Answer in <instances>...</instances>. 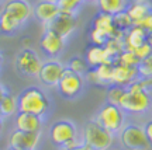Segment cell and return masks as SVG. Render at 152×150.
Segmentation results:
<instances>
[{
	"label": "cell",
	"mask_w": 152,
	"mask_h": 150,
	"mask_svg": "<svg viewBox=\"0 0 152 150\" xmlns=\"http://www.w3.org/2000/svg\"><path fill=\"white\" fill-rule=\"evenodd\" d=\"M118 105L127 115H144L152 111V97L142 88L140 79H137L125 87V93Z\"/></svg>",
	"instance_id": "obj_1"
},
{
	"label": "cell",
	"mask_w": 152,
	"mask_h": 150,
	"mask_svg": "<svg viewBox=\"0 0 152 150\" xmlns=\"http://www.w3.org/2000/svg\"><path fill=\"white\" fill-rule=\"evenodd\" d=\"M18 112L34 114L45 118L51 109V100L48 94L38 86H30L17 96Z\"/></svg>",
	"instance_id": "obj_2"
},
{
	"label": "cell",
	"mask_w": 152,
	"mask_h": 150,
	"mask_svg": "<svg viewBox=\"0 0 152 150\" xmlns=\"http://www.w3.org/2000/svg\"><path fill=\"white\" fill-rule=\"evenodd\" d=\"M49 140L58 149H72L79 145H83L80 132L76 123L71 119H58L55 121L48 130Z\"/></svg>",
	"instance_id": "obj_3"
},
{
	"label": "cell",
	"mask_w": 152,
	"mask_h": 150,
	"mask_svg": "<svg viewBox=\"0 0 152 150\" xmlns=\"http://www.w3.org/2000/svg\"><path fill=\"white\" fill-rule=\"evenodd\" d=\"M80 138L83 145L90 150H109L114 143L115 135L103 128L97 121L89 119L82 128Z\"/></svg>",
	"instance_id": "obj_4"
},
{
	"label": "cell",
	"mask_w": 152,
	"mask_h": 150,
	"mask_svg": "<svg viewBox=\"0 0 152 150\" xmlns=\"http://www.w3.org/2000/svg\"><path fill=\"white\" fill-rule=\"evenodd\" d=\"M93 119L97 121L103 128L110 130L111 133L117 135L127 123V114L120 105L106 101L97 109V112H96Z\"/></svg>",
	"instance_id": "obj_5"
},
{
	"label": "cell",
	"mask_w": 152,
	"mask_h": 150,
	"mask_svg": "<svg viewBox=\"0 0 152 150\" xmlns=\"http://www.w3.org/2000/svg\"><path fill=\"white\" fill-rule=\"evenodd\" d=\"M118 142L125 150H151L152 145L148 140L144 126L140 123H125L118 133Z\"/></svg>",
	"instance_id": "obj_6"
},
{
	"label": "cell",
	"mask_w": 152,
	"mask_h": 150,
	"mask_svg": "<svg viewBox=\"0 0 152 150\" xmlns=\"http://www.w3.org/2000/svg\"><path fill=\"white\" fill-rule=\"evenodd\" d=\"M42 58L30 46L21 48L14 56V67L17 73L24 77H37L42 64Z\"/></svg>",
	"instance_id": "obj_7"
},
{
	"label": "cell",
	"mask_w": 152,
	"mask_h": 150,
	"mask_svg": "<svg viewBox=\"0 0 152 150\" xmlns=\"http://www.w3.org/2000/svg\"><path fill=\"white\" fill-rule=\"evenodd\" d=\"M65 70L66 64L64 62H61L58 58H47V59L42 60L37 79L41 86L54 88V87L58 86V83H59Z\"/></svg>",
	"instance_id": "obj_8"
},
{
	"label": "cell",
	"mask_w": 152,
	"mask_h": 150,
	"mask_svg": "<svg viewBox=\"0 0 152 150\" xmlns=\"http://www.w3.org/2000/svg\"><path fill=\"white\" fill-rule=\"evenodd\" d=\"M85 84H86L85 76L75 73L66 67L56 86V90L61 94V97H64L65 100H75L83 93Z\"/></svg>",
	"instance_id": "obj_9"
},
{
	"label": "cell",
	"mask_w": 152,
	"mask_h": 150,
	"mask_svg": "<svg viewBox=\"0 0 152 150\" xmlns=\"http://www.w3.org/2000/svg\"><path fill=\"white\" fill-rule=\"evenodd\" d=\"M38 46L47 58H58L64 54L66 48V39L58 35L56 32L44 28L38 41Z\"/></svg>",
	"instance_id": "obj_10"
},
{
	"label": "cell",
	"mask_w": 152,
	"mask_h": 150,
	"mask_svg": "<svg viewBox=\"0 0 152 150\" xmlns=\"http://www.w3.org/2000/svg\"><path fill=\"white\" fill-rule=\"evenodd\" d=\"M77 25H79L77 14L61 11L59 14L55 17L48 25H45L44 28H48L51 31L56 32V34L61 35L62 38L68 39V38H71L72 35L75 34V31L77 30Z\"/></svg>",
	"instance_id": "obj_11"
},
{
	"label": "cell",
	"mask_w": 152,
	"mask_h": 150,
	"mask_svg": "<svg viewBox=\"0 0 152 150\" xmlns=\"http://www.w3.org/2000/svg\"><path fill=\"white\" fill-rule=\"evenodd\" d=\"M42 132H26L14 129L9 136V147L24 150H37L41 142Z\"/></svg>",
	"instance_id": "obj_12"
},
{
	"label": "cell",
	"mask_w": 152,
	"mask_h": 150,
	"mask_svg": "<svg viewBox=\"0 0 152 150\" xmlns=\"http://www.w3.org/2000/svg\"><path fill=\"white\" fill-rule=\"evenodd\" d=\"M1 7L4 11L16 17L23 25H26L34 17V6L28 0H4Z\"/></svg>",
	"instance_id": "obj_13"
},
{
	"label": "cell",
	"mask_w": 152,
	"mask_h": 150,
	"mask_svg": "<svg viewBox=\"0 0 152 150\" xmlns=\"http://www.w3.org/2000/svg\"><path fill=\"white\" fill-rule=\"evenodd\" d=\"M59 13V6L54 0H38L34 4V18L44 27L48 25Z\"/></svg>",
	"instance_id": "obj_14"
},
{
	"label": "cell",
	"mask_w": 152,
	"mask_h": 150,
	"mask_svg": "<svg viewBox=\"0 0 152 150\" xmlns=\"http://www.w3.org/2000/svg\"><path fill=\"white\" fill-rule=\"evenodd\" d=\"M92 28L99 31L100 34H103L104 37L107 38H123L124 37V32L120 31L118 28L114 25L113 21V16L106 14V13H100L94 16L92 21Z\"/></svg>",
	"instance_id": "obj_15"
},
{
	"label": "cell",
	"mask_w": 152,
	"mask_h": 150,
	"mask_svg": "<svg viewBox=\"0 0 152 150\" xmlns=\"http://www.w3.org/2000/svg\"><path fill=\"white\" fill-rule=\"evenodd\" d=\"M137 79H140V76H138V69H137V67H134V66H125V64H120V63H114L111 84L127 87V86H130L132 81H135Z\"/></svg>",
	"instance_id": "obj_16"
},
{
	"label": "cell",
	"mask_w": 152,
	"mask_h": 150,
	"mask_svg": "<svg viewBox=\"0 0 152 150\" xmlns=\"http://www.w3.org/2000/svg\"><path fill=\"white\" fill-rule=\"evenodd\" d=\"M14 126L16 129L26 130V132H42L44 118L34 114L17 112L14 115Z\"/></svg>",
	"instance_id": "obj_17"
},
{
	"label": "cell",
	"mask_w": 152,
	"mask_h": 150,
	"mask_svg": "<svg viewBox=\"0 0 152 150\" xmlns=\"http://www.w3.org/2000/svg\"><path fill=\"white\" fill-rule=\"evenodd\" d=\"M85 59H86L89 67H96L99 64L103 63H111L113 59L106 52L103 45H93L90 43L85 52Z\"/></svg>",
	"instance_id": "obj_18"
},
{
	"label": "cell",
	"mask_w": 152,
	"mask_h": 150,
	"mask_svg": "<svg viewBox=\"0 0 152 150\" xmlns=\"http://www.w3.org/2000/svg\"><path fill=\"white\" fill-rule=\"evenodd\" d=\"M123 41H124V46L125 49H130V51H134L135 48H138L141 43H144L147 41V31L141 28L140 25H132L130 30H127L124 32V37H123Z\"/></svg>",
	"instance_id": "obj_19"
},
{
	"label": "cell",
	"mask_w": 152,
	"mask_h": 150,
	"mask_svg": "<svg viewBox=\"0 0 152 150\" xmlns=\"http://www.w3.org/2000/svg\"><path fill=\"white\" fill-rule=\"evenodd\" d=\"M152 10V0H130L127 6V13L134 24L142 20Z\"/></svg>",
	"instance_id": "obj_20"
},
{
	"label": "cell",
	"mask_w": 152,
	"mask_h": 150,
	"mask_svg": "<svg viewBox=\"0 0 152 150\" xmlns=\"http://www.w3.org/2000/svg\"><path fill=\"white\" fill-rule=\"evenodd\" d=\"M0 111H1L3 118L14 117L18 112V100H17V96H14L9 90L6 91V94L0 100Z\"/></svg>",
	"instance_id": "obj_21"
},
{
	"label": "cell",
	"mask_w": 152,
	"mask_h": 150,
	"mask_svg": "<svg viewBox=\"0 0 152 150\" xmlns=\"http://www.w3.org/2000/svg\"><path fill=\"white\" fill-rule=\"evenodd\" d=\"M23 28V24L16 17H13L10 13L3 10L0 16V34L3 35H14L17 31Z\"/></svg>",
	"instance_id": "obj_22"
},
{
	"label": "cell",
	"mask_w": 152,
	"mask_h": 150,
	"mask_svg": "<svg viewBox=\"0 0 152 150\" xmlns=\"http://www.w3.org/2000/svg\"><path fill=\"white\" fill-rule=\"evenodd\" d=\"M130 0H97L96 6L100 13H106L110 16H114L120 11L127 10V6Z\"/></svg>",
	"instance_id": "obj_23"
},
{
	"label": "cell",
	"mask_w": 152,
	"mask_h": 150,
	"mask_svg": "<svg viewBox=\"0 0 152 150\" xmlns=\"http://www.w3.org/2000/svg\"><path fill=\"white\" fill-rule=\"evenodd\" d=\"M113 66L114 63H103L99 64L96 67H93L96 77L99 81V87H109L111 84V79H113Z\"/></svg>",
	"instance_id": "obj_24"
},
{
	"label": "cell",
	"mask_w": 152,
	"mask_h": 150,
	"mask_svg": "<svg viewBox=\"0 0 152 150\" xmlns=\"http://www.w3.org/2000/svg\"><path fill=\"white\" fill-rule=\"evenodd\" d=\"M103 46H104V49H106V52L109 54V56L113 59V62H114V59L125 49L123 38H109Z\"/></svg>",
	"instance_id": "obj_25"
},
{
	"label": "cell",
	"mask_w": 152,
	"mask_h": 150,
	"mask_svg": "<svg viewBox=\"0 0 152 150\" xmlns=\"http://www.w3.org/2000/svg\"><path fill=\"white\" fill-rule=\"evenodd\" d=\"M66 67L72 72H75V73H79V75H85L89 69V64H87L86 59H85V56H79V55H76V56H72L71 59L68 60V63H66Z\"/></svg>",
	"instance_id": "obj_26"
},
{
	"label": "cell",
	"mask_w": 152,
	"mask_h": 150,
	"mask_svg": "<svg viewBox=\"0 0 152 150\" xmlns=\"http://www.w3.org/2000/svg\"><path fill=\"white\" fill-rule=\"evenodd\" d=\"M106 101L107 102H111V104H115L118 105L121 98L124 96L125 93V87H121V86H117V84H110L109 87H106Z\"/></svg>",
	"instance_id": "obj_27"
},
{
	"label": "cell",
	"mask_w": 152,
	"mask_h": 150,
	"mask_svg": "<svg viewBox=\"0 0 152 150\" xmlns=\"http://www.w3.org/2000/svg\"><path fill=\"white\" fill-rule=\"evenodd\" d=\"M114 63H120V64H125V66H134V67H137L138 63H140V58L135 55L134 51L124 49V51L114 59Z\"/></svg>",
	"instance_id": "obj_28"
},
{
	"label": "cell",
	"mask_w": 152,
	"mask_h": 150,
	"mask_svg": "<svg viewBox=\"0 0 152 150\" xmlns=\"http://www.w3.org/2000/svg\"><path fill=\"white\" fill-rule=\"evenodd\" d=\"M113 21H114V25L118 28L120 31H123V32H125L127 30H130V28L134 25V21H132V20H131V17L128 16L127 10L120 11V13H117V14H114Z\"/></svg>",
	"instance_id": "obj_29"
},
{
	"label": "cell",
	"mask_w": 152,
	"mask_h": 150,
	"mask_svg": "<svg viewBox=\"0 0 152 150\" xmlns=\"http://www.w3.org/2000/svg\"><path fill=\"white\" fill-rule=\"evenodd\" d=\"M86 0H56V3L59 6V10L64 13H73L77 14V11L80 10Z\"/></svg>",
	"instance_id": "obj_30"
},
{
	"label": "cell",
	"mask_w": 152,
	"mask_h": 150,
	"mask_svg": "<svg viewBox=\"0 0 152 150\" xmlns=\"http://www.w3.org/2000/svg\"><path fill=\"white\" fill-rule=\"evenodd\" d=\"M137 69H138L140 79H149V77H152V54L140 60Z\"/></svg>",
	"instance_id": "obj_31"
},
{
	"label": "cell",
	"mask_w": 152,
	"mask_h": 150,
	"mask_svg": "<svg viewBox=\"0 0 152 150\" xmlns=\"http://www.w3.org/2000/svg\"><path fill=\"white\" fill-rule=\"evenodd\" d=\"M134 52H135V55L140 58V60L144 59V58H147L148 55H151L152 54V46H151V43L148 42V41H145L144 43H141L138 48L134 49Z\"/></svg>",
	"instance_id": "obj_32"
},
{
	"label": "cell",
	"mask_w": 152,
	"mask_h": 150,
	"mask_svg": "<svg viewBox=\"0 0 152 150\" xmlns=\"http://www.w3.org/2000/svg\"><path fill=\"white\" fill-rule=\"evenodd\" d=\"M135 25H140V27L144 28L145 31H149V30L152 28V10L149 11V13H148V14L144 17L142 20H140V21L137 22Z\"/></svg>",
	"instance_id": "obj_33"
},
{
	"label": "cell",
	"mask_w": 152,
	"mask_h": 150,
	"mask_svg": "<svg viewBox=\"0 0 152 150\" xmlns=\"http://www.w3.org/2000/svg\"><path fill=\"white\" fill-rule=\"evenodd\" d=\"M140 81H141L142 88L152 97V77H149V79H140Z\"/></svg>",
	"instance_id": "obj_34"
},
{
	"label": "cell",
	"mask_w": 152,
	"mask_h": 150,
	"mask_svg": "<svg viewBox=\"0 0 152 150\" xmlns=\"http://www.w3.org/2000/svg\"><path fill=\"white\" fill-rule=\"evenodd\" d=\"M142 126H144V130H145V135H147L148 140L151 142V145H152V118L148 119V121L144 123Z\"/></svg>",
	"instance_id": "obj_35"
},
{
	"label": "cell",
	"mask_w": 152,
	"mask_h": 150,
	"mask_svg": "<svg viewBox=\"0 0 152 150\" xmlns=\"http://www.w3.org/2000/svg\"><path fill=\"white\" fill-rule=\"evenodd\" d=\"M59 150H90V149L85 145H79V146H76V147H72V149H59Z\"/></svg>",
	"instance_id": "obj_36"
},
{
	"label": "cell",
	"mask_w": 152,
	"mask_h": 150,
	"mask_svg": "<svg viewBox=\"0 0 152 150\" xmlns=\"http://www.w3.org/2000/svg\"><path fill=\"white\" fill-rule=\"evenodd\" d=\"M6 91H7L6 86H4V84H1V83H0V100H1V97H3V96L6 94Z\"/></svg>",
	"instance_id": "obj_37"
},
{
	"label": "cell",
	"mask_w": 152,
	"mask_h": 150,
	"mask_svg": "<svg viewBox=\"0 0 152 150\" xmlns=\"http://www.w3.org/2000/svg\"><path fill=\"white\" fill-rule=\"evenodd\" d=\"M147 41L151 43V46H152V28L149 31H147Z\"/></svg>",
	"instance_id": "obj_38"
},
{
	"label": "cell",
	"mask_w": 152,
	"mask_h": 150,
	"mask_svg": "<svg viewBox=\"0 0 152 150\" xmlns=\"http://www.w3.org/2000/svg\"><path fill=\"white\" fill-rule=\"evenodd\" d=\"M3 63H4V58H3V54L0 52V72H1V67H3Z\"/></svg>",
	"instance_id": "obj_39"
},
{
	"label": "cell",
	"mask_w": 152,
	"mask_h": 150,
	"mask_svg": "<svg viewBox=\"0 0 152 150\" xmlns=\"http://www.w3.org/2000/svg\"><path fill=\"white\" fill-rule=\"evenodd\" d=\"M1 132H3V122H0V135H1Z\"/></svg>",
	"instance_id": "obj_40"
},
{
	"label": "cell",
	"mask_w": 152,
	"mask_h": 150,
	"mask_svg": "<svg viewBox=\"0 0 152 150\" xmlns=\"http://www.w3.org/2000/svg\"><path fill=\"white\" fill-rule=\"evenodd\" d=\"M3 119H4V118H3V115H1V111H0V122H3Z\"/></svg>",
	"instance_id": "obj_41"
},
{
	"label": "cell",
	"mask_w": 152,
	"mask_h": 150,
	"mask_svg": "<svg viewBox=\"0 0 152 150\" xmlns=\"http://www.w3.org/2000/svg\"><path fill=\"white\" fill-rule=\"evenodd\" d=\"M7 150H24V149H14V147H9Z\"/></svg>",
	"instance_id": "obj_42"
},
{
	"label": "cell",
	"mask_w": 152,
	"mask_h": 150,
	"mask_svg": "<svg viewBox=\"0 0 152 150\" xmlns=\"http://www.w3.org/2000/svg\"><path fill=\"white\" fill-rule=\"evenodd\" d=\"M1 13H3V7H1V4H0V16H1Z\"/></svg>",
	"instance_id": "obj_43"
},
{
	"label": "cell",
	"mask_w": 152,
	"mask_h": 150,
	"mask_svg": "<svg viewBox=\"0 0 152 150\" xmlns=\"http://www.w3.org/2000/svg\"><path fill=\"white\" fill-rule=\"evenodd\" d=\"M86 1H92V3H96L97 0H86Z\"/></svg>",
	"instance_id": "obj_44"
},
{
	"label": "cell",
	"mask_w": 152,
	"mask_h": 150,
	"mask_svg": "<svg viewBox=\"0 0 152 150\" xmlns=\"http://www.w3.org/2000/svg\"><path fill=\"white\" fill-rule=\"evenodd\" d=\"M3 1H4V0H0V4H1V3H3Z\"/></svg>",
	"instance_id": "obj_45"
},
{
	"label": "cell",
	"mask_w": 152,
	"mask_h": 150,
	"mask_svg": "<svg viewBox=\"0 0 152 150\" xmlns=\"http://www.w3.org/2000/svg\"><path fill=\"white\" fill-rule=\"evenodd\" d=\"M109 150H117V149H109Z\"/></svg>",
	"instance_id": "obj_46"
},
{
	"label": "cell",
	"mask_w": 152,
	"mask_h": 150,
	"mask_svg": "<svg viewBox=\"0 0 152 150\" xmlns=\"http://www.w3.org/2000/svg\"><path fill=\"white\" fill-rule=\"evenodd\" d=\"M54 1H56V0H54Z\"/></svg>",
	"instance_id": "obj_47"
}]
</instances>
